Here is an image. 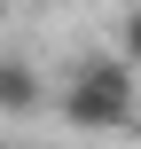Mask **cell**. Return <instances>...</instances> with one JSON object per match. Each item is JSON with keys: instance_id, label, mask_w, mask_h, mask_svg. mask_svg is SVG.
Returning a JSON list of instances; mask_svg holds the SVG:
<instances>
[{"instance_id": "1", "label": "cell", "mask_w": 141, "mask_h": 149, "mask_svg": "<svg viewBox=\"0 0 141 149\" xmlns=\"http://www.w3.org/2000/svg\"><path fill=\"white\" fill-rule=\"evenodd\" d=\"M55 110H63L78 134H126V126H133V110H141V94H133V63H126V55H86V63L55 86Z\"/></svg>"}, {"instance_id": "2", "label": "cell", "mask_w": 141, "mask_h": 149, "mask_svg": "<svg viewBox=\"0 0 141 149\" xmlns=\"http://www.w3.org/2000/svg\"><path fill=\"white\" fill-rule=\"evenodd\" d=\"M47 102H55L47 79H39L24 55H8V63H0V110H8V118H31V110H47Z\"/></svg>"}, {"instance_id": "3", "label": "cell", "mask_w": 141, "mask_h": 149, "mask_svg": "<svg viewBox=\"0 0 141 149\" xmlns=\"http://www.w3.org/2000/svg\"><path fill=\"white\" fill-rule=\"evenodd\" d=\"M118 55L141 71V8H126V16H118Z\"/></svg>"}]
</instances>
